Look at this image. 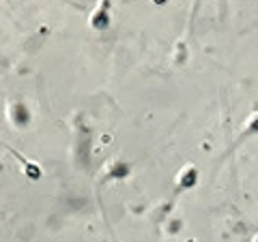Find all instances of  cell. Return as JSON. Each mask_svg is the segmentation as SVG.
<instances>
[{
	"mask_svg": "<svg viewBox=\"0 0 258 242\" xmlns=\"http://www.w3.org/2000/svg\"><path fill=\"white\" fill-rule=\"evenodd\" d=\"M200 5H203V0H191V15H189V30L194 28V24H196V18H198V11H200Z\"/></svg>",
	"mask_w": 258,
	"mask_h": 242,
	"instance_id": "cell-6",
	"label": "cell"
},
{
	"mask_svg": "<svg viewBox=\"0 0 258 242\" xmlns=\"http://www.w3.org/2000/svg\"><path fill=\"white\" fill-rule=\"evenodd\" d=\"M110 176L112 178H127L129 176V165L127 163H116L114 167L110 169Z\"/></svg>",
	"mask_w": 258,
	"mask_h": 242,
	"instance_id": "cell-5",
	"label": "cell"
},
{
	"mask_svg": "<svg viewBox=\"0 0 258 242\" xmlns=\"http://www.w3.org/2000/svg\"><path fill=\"white\" fill-rule=\"evenodd\" d=\"M112 26V0H99L91 15V28L97 32H108Z\"/></svg>",
	"mask_w": 258,
	"mask_h": 242,
	"instance_id": "cell-1",
	"label": "cell"
},
{
	"mask_svg": "<svg viewBox=\"0 0 258 242\" xmlns=\"http://www.w3.org/2000/svg\"><path fill=\"white\" fill-rule=\"evenodd\" d=\"M254 135H258V114H254L252 118L247 120L243 133H241V140H245V137H254Z\"/></svg>",
	"mask_w": 258,
	"mask_h": 242,
	"instance_id": "cell-4",
	"label": "cell"
},
{
	"mask_svg": "<svg viewBox=\"0 0 258 242\" xmlns=\"http://www.w3.org/2000/svg\"><path fill=\"white\" fill-rule=\"evenodd\" d=\"M11 118H13V123L18 125V127H24L28 123V118H30V114H28V109L22 105V103H15V105L11 107Z\"/></svg>",
	"mask_w": 258,
	"mask_h": 242,
	"instance_id": "cell-3",
	"label": "cell"
},
{
	"mask_svg": "<svg viewBox=\"0 0 258 242\" xmlns=\"http://www.w3.org/2000/svg\"><path fill=\"white\" fill-rule=\"evenodd\" d=\"M155 3H157V5H161V3H166V0H155Z\"/></svg>",
	"mask_w": 258,
	"mask_h": 242,
	"instance_id": "cell-8",
	"label": "cell"
},
{
	"mask_svg": "<svg viewBox=\"0 0 258 242\" xmlns=\"http://www.w3.org/2000/svg\"><path fill=\"white\" fill-rule=\"evenodd\" d=\"M198 169L194 167V165H187L185 169H181V174H179V178H176V193H183V191H189L194 189L198 184Z\"/></svg>",
	"mask_w": 258,
	"mask_h": 242,
	"instance_id": "cell-2",
	"label": "cell"
},
{
	"mask_svg": "<svg viewBox=\"0 0 258 242\" xmlns=\"http://www.w3.org/2000/svg\"><path fill=\"white\" fill-rule=\"evenodd\" d=\"M220 13H226V0H220Z\"/></svg>",
	"mask_w": 258,
	"mask_h": 242,
	"instance_id": "cell-7",
	"label": "cell"
},
{
	"mask_svg": "<svg viewBox=\"0 0 258 242\" xmlns=\"http://www.w3.org/2000/svg\"><path fill=\"white\" fill-rule=\"evenodd\" d=\"M254 242H258V236H256V240H254Z\"/></svg>",
	"mask_w": 258,
	"mask_h": 242,
	"instance_id": "cell-9",
	"label": "cell"
}]
</instances>
